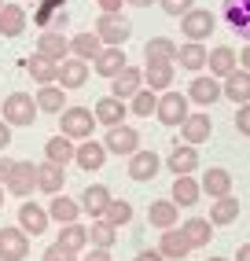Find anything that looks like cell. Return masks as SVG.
Masks as SVG:
<instances>
[{"label":"cell","mask_w":250,"mask_h":261,"mask_svg":"<svg viewBox=\"0 0 250 261\" xmlns=\"http://www.w3.org/2000/svg\"><path fill=\"white\" fill-rule=\"evenodd\" d=\"M37 114H41L37 96H30V92H11V96H4V103H0V118H4L11 129L33 125V121H37Z\"/></svg>","instance_id":"obj_1"},{"label":"cell","mask_w":250,"mask_h":261,"mask_svg":"<svg viewBox=\"0 0 250 261\" xmlns=\"http://www.w3.org/2000/svg\"><path fill=\"white\" fill-rule=\"evenodd\" d=\"M96 111H88V107H78V103H70V107L59 114V133L70 136V140H92V133H96Z\"/></svg>","instance_id":"obj_2"},{"label":"cell","mask_w":250,"mask_h":261,"mask_svg":"<svg viewBox=\"0 0 250 261\" xmlns=\"http://www.w3.org/2000/svg\"><path fill=\"white\" fill-rule=\"evenodd\" d=\"M188 114H191V99H188V92L169 89V92L158 96V111H155V118L162 121L166 129H181L184 121H188Z\"/></svg>","instance_id":"obj_3"},{"label":"cell","mask_w":250,"mask_h":261,"mask_svg":"<svg viewBox=\"0 0 250 261\" xmlns=\"http://www.w3.org/2000/svg\"><path fill=\"white\" fill-rule=\"evenodd\" d=\"M188 99H191V107L206 111L217 99H224V81L213 77V74H195V81L188 85Z\"/></svg>","instance_id":"obj_4"},{"label":"cell","mask_w":250,"mask_h":261,"mask_svg":"<svg viewBox=\"0 0 250 261\" xmlns=\"http://www.w3.org/2000/svg\"><path fill=\"white\" fill-rule=\"evenodd\" d=\"M213 30H217V15L206 11V8H191L184 19H181V33H184V41H206Z\"/></svg>","instance_id":"obj_5"},{"label":"cell","mask_w":250,"mask_h":261,"mask_svg":"<svg viewBox=\"0 0 250 261\" xmlns=\"http://www.w3.org/2000/svg\"><path fill=\"white\" fill-rule=\"evenodd\" d=\"M96 33H99V41L103 44H125L133 37V22H129V15H99L96 19Z\"/></svg>","instance_id":"obj_6"},{"label":"cell","mask_w":250,"mask_h":261,"mask_svg":"<svg viewBox=\"0 0 250 261\" xmlns=\"http://www.w3.org/2000/svg\"><path fill=\"white\" fill-rule=\"evenodd\" d=\"M30 239L19 224H4L0 228V261H22L30 254Z\"/></svg>","instance_id":"obj_7"},{"label":"cell","mask_w":250,"mask_h":261,"mask_svg":"<svg viewBox=\"0 0 250 261\" xmlns=\"http://www.w3.org/2000/svg\"><path fill=\"white\" fill-rule=\"evenodd\" d=\"M103 147L111 151V154H125V159H129V154L140 151V133L121 121V125H114V129L103 133Z\"/></svg>","instance_id":"obj_8"},{"label":"cell","mask_w":250,"mask_h":261,"mask_svg":"<svg viewBox=\"0 0 250 261\" xmlns=\"http://www.w3.org/2000/svg\"><path fill=\"white\" fill-rule=\"evenodd\" d=\"M166 162H162V154H158V151H144V147H140L136 154H129V177L136 180V184H147V180H155L158 177V169H162Z\"/></svg>","instance_id":"obj_9"},{"label":"cell","mask_w":250,"mask_h":261,"mask_svg":"<svg viewBox=\"0 0 250 261\" xmlns=\"http://www.w3.org/2000/svg\"><path fill=\"white\" fill-rule=\"evenodd\" d=\"M166 169L173 177H195V173H199V147L195 144H173L169 159H166Z\"/></svg>","instance_id":"obj_10"},{"label":"cell","mask_w":250,"mask_h":261,"mask_svg":"<svg viewBox=\"0 0 250 261\" xmlns=\"http://www.w3.org/2000/svg\"><path fill=\"white\" fill-rule=\"evenodd\" d=\"M48 224H52L48 206H37V202L22 199V206H19V228H22L26 236H44V232H48Z\"/></svg>","instance_id":"obj_11"},{"label":"cell","mask_w":250,"mask_h":261,"mask_svg":"<svg viewBox=\"0 0 250 261\" xmlns=\"http://www.w3.org/2000/svg\"><path fill=\"white\" fill-rule=\"evenodd\" d=\"M8 188V195H19V199H30V191H37V166L19 159L15 162V173H11V180L4 184Z\"/></svg>","instance_id":"obj_12"},{"label":"cell","mask_w":250,"mask_h":261,"mask_svg":"<svg viewBox=\"0 0 250 261\" xmlns=\"http://www.w3.org/2000/svg\"><path fill=\"white\" fill-rule=\"evenodd\" d=\"M81 210L88 214V221H96V217H103L107 214V206L114 202V195H111V188L107 184H88L85 191H81Z\"/></svg>","instance_id":"obj_13"},{"label":"cell","mask_w":250,"mask_h":261,"mask_svg":"<svg viewBox=\"0 0 250 261\" xmlns=\"http://www.w3.org/2000/svg\"><path fill=\"white\" fill-rule=\"evenodd\" d=\"M125 66H129V59H125V48H118V44H107L99 56H96V63H92V70L99 74V77H107V81H114Z\"/></svg>","instance_id":"obj_14"},{"label":"cell","mask_w":250,"mask_h":261,"mask_svg":"<svg viewBox=\"0 0 250 261\" xmlns=\"http://www.w3.org/2000/svg\"><path fill=\"white\" fill-rule=\"evenodd\" d=\"M92 111H96V121H99L103 129H114V125H121V121H125V114H133L129 103L118 99V96H103V99H96Z\"/></svg>","instance_id":"obj_15"},{"label":"cell","mask_w":250,"mask_h":261,"mask_svg":"<svg viewBox=\"0 0 250 261\" xmlns=\"http://www.w3.org/2000/svg\"><path fill=\"white\" fill-rule=\"evenodd\" d=\"M107 154H111V151L103 147V140H96V136H92V140H81V144H78L74 162H78L85 173H96V169L107 166Z\"/></svg>","instance_id":"obj_16"},{"label":"cell","mask_w":250,"mask_h":261,"mask_svg":"<svg viewBox=\"0 0 250 261\" xmlns=\"http://www.w3.org/2000/svg\"><path fill=\"white\" fill-rule=\"evenodd\" d=\"M210 133H213L210 114H206V111H191V114H188V121L181 125V140L199 147V144H206V140H210Z\"/></svg>","instance_id":"obj_17"},{"label":"cell","mask_w":250,"mask_h":261,"mask_svg":"<svg viewBox=\"0 0 250 261\" xmlns=\"http://www.w3.org/2000/svg\"><path fill=\"white\" fill-rule=\"evenodd\" d=\"M213 224L210 217H188V221H181V232L188 236V243H191V250H206L210 243H213Z\"/></svg>","instance_id":"obj_18"},{"label":"cell","mask_w":250,"mask_h":261,"mask_svg":"<svg viewBox=\"0 0 250 261\" xmlns=\"http://www.w3.org/2000/svg\"><path fill=\"white\" fill-rule=\"evenodd\" d=\"M206 70L213 77H228L232 70H239V56H236V48L232 44H217V48H210V59H206Z\"/></svg>","instance_id":"obj_19"},{"label":"cell","mask_w":250,"mask_h":261,"mask_svg":"<svg viewBox=\"0 0 250 261\" xmlns=\"http://www.w3.org/2000/svg\"><path fill=\"white\" fill-rule=\"evenodd\" d=\"M206 59H210V51H206L203 41H184L181 48H177V66H181V70H188V74L206 70Z\"/></svg>","instance_id":"obj_20"},{"label":"cell","mask_w":250,"mask_h":261,"mask_svg":"<svg viewBox=\"0 0 250 261\" xmlns=\"http://www.w3.org/2000/svg\"><path fill=\"white\" fill-rule=\"evenodd\" d=\"M37 51L48 56V59H56V63H63V59H70V37H66L63 30H41Z\"/></svg>","instance_id":"obj_21"},{"label":"cell","mask_w":250,"mask_h":261,"mask_svg":"<svg viewBox=\"0 0 250 261\" xmlns=\"http://www.w3.org/2000/svg\"><path fill=\"white\" fill-rule=\"evenodd\" d=\"M177 221H181V206H177L173 199H155L147 206V224H155L158 232L177 228Z\"/></svg>","instance_id":"obj_22"},{"label":"cell","mask_w":250,"mask_h":261,"mask_svg":"<svg viewBox=\"0 0 250 261\" xmlns=\"http://www.w3.org/2000/svg\"><path fill=\"white\" fill-rule=\"evenodd\" d=\"M224 22L236 30V37L250 41V0H224Z\"/></svg>","instance_id":"obj_23"},{"label":"cell","mask_w":250,"mask_h":261,"mask_svg":"<svg viewBox=\"0 0 250 261\" xmlns=\"http://www.w3.org/2000/svg\"><path fill=\"white\" fill-rule=\"evenodd\" d=\"M81 214H85V210H81V202H78V199H70V195H63V191L48 199V217L56 221L59 228H63V224H74Z\"/></svg>","instance_id":"obj_24"},{"label":"cell","mask_w":250,"mask_h":261,"mask_svg":"<svg viewBox=\"0 0 250 261\" xmlns=\"http://www.w3.org/2000/svg\"><path fill=\"white\" fill-rule=\"evenodd\" d=\"M103 48H107V44L99 41L96 30H81V33L70 37V56H78V59H85V63H96V56H99Z\"/></svg>","instance_id":"obj_25"},{"label":"cell","mask_w":250,"mask_h":261,"mask_svg":"<svg viewBox=\"0 0 250 261\" xmlns=\"http://www.w3.org/2000/svg\"><path fill=\"white\" fill-rule=\"evenodd\" d=\"M140 89H144V70H140V66H125V70L111 81V96H118L125 103H129Z\"/></svg>","instance_id":"obj_26"},{"label":"cell","mask_w":250,"mask_h":261,"mask_svg":"<svg viewBox=\"0 0 250 261\" xmlns=\"http://www.w3.org/2000/svg\"><path fill=\"white\" fill-rule=\"evenodd\" d=\"M63 184H66V169L59 166V162H41L37 166V191H44V195L52 199V195H59L63 191Z\"/></svg>","instance_id":"obj_27"},{"label":"cell","mask_w":250,"mask_h":261,"mask_svg":"<svg viewBox=\"0 0 250 261\" xmlns=\"http://www.w3.org/2000/svg\"><path fill=\"white\" fill-rule=\"evenodd\" d=\"M22 66H26V74L37 81V85H56V81H59V63L48 59V56H41V51H33Z\"/></svg>","instance_id":"obj_28"},{"label":"cell","mask_w":250,"mask_h":261,"mask_svg":"<svg viewBox=\"0 0 250 261\" xmlns=\"http://www.w3.org/2000/svg\"><path fill=\"white\" fill-rule=\"evenodd\" d=\"M169 191H173L169 199L181 206V210H191V206L203 199V180H195V177H173V188Z\"/></svg>","instance_id":"obj_29"},{"label":"cell","mask_w":250,"mask_h":261,"mask_svg":"<svg viewBox=\"0 0 250 261\" xmlns=\"http://www.w3.org/2000/svg\"><path fill=\"white\" fill-rule=\"evenodd\" d=\"M177 77V63H144V85L155 92H169Z\"/></svg>","instance_id":"obj_30"},{"label":"cell","mask_w":250,"mask_h":261,"mask_svg":"<svg viewBox=\"0 0 250 261\" xmlns=\"http://www.w3.org/2000/svg\"><path fill=\"white\" fill-rule=\"evenodd\" d=\"M158 250L166 254V261H184L191 254V243L181 228H166L162 236H158Z\"/></svg>","instance_id":"obj_31"},{"label":"cell","mask_w":250,"mask_h":261,"mask_svg":"<svg viewBox=\"0 0 250 261\" xmlns=\"http://www.w3.org/2000/svg\"><path fill=\"white\" fill-rule=\"evenodd\" d=\"M199 180H203V195H210V199H224V195H232V173L221 169V166H210Z\"/></svg>","instance_id":"obj_32"},{"label":"cell","mask_w":250,"mask_h":261,"mask_svg":"<svg viewBox=\"0 0 250 261\" xmlns=\"http://www.w3.org/2000/svg\"><path fill=\"white\" fill-rule=\"evenodd\" d=\"M85 81H88V63H85V59L70 56V59H63V63H59V85H63L66 92L81 89Z\"/></svg>","instance_id":"obj_33"},{"label":"cell","mask_w":250,"mask_h":261,"mask_svg":"<svg viewBox=\"0 0 250 261\" xmlns=\"http://www.w3.org/2000/svg\"><path fill=\"white\" fill-rule=\"evenodd\" d=\"M74 154H78V140H70V136H63V133H56V136L44 140V159L48 162L66 166V162H74Z\"/></svg>","instance_id":"obj_34"},{"label":"cell","mask_w":250,"mask_h":261,"mask_svg":"<svg viewBox=\"0 0 250 261\" xmlns=\"http://www.w3.org/2000/svg\"><path fill=\"white\" fill-rule=\"evenodd\" d=\"M26 22H30V15L22 4H4V11H0V37H22Z\"/></svg>","instance_id":"obj_35"},{"label":"cell","mask_w":250,"mask_h":261,"mask_svg":"<svg viewBox=\"0 0 250 261\" xmlns=\"http://www.w3.org/2000/svg\"><path fill=\"white\" fill-rule=\"evenodd\" d=\"M37 107H41V114H63L70 103H66V89L56 81V85H41L37 89Z\"/></svg>","instance_id":"obj_36"},{"label":"cell","mask_w":250,"mask_h":261,"mask_svg":"<svg viewBox=\"0 0 250 261\" xmlns=\"http://www.w3.org/2000/svg\"><path fill=\"white\" fill-rule=\"evenodd\" d=\"M114 243H118V228L107 217H96V221H88V247H99V250H114Z\"/></svg>","instance_id":"obj_37"},{"label":"cell","mask_w":250,"mask_h":261,"mask_svg":"<svg viewBox=\"0 0 250 261\" xmlns=\"http://www.w3.org/2000/svg\"><path fill=\"white\" fill-rule=\"evenodd\" d=\"M224 99L228 103H250V70H232L224 77Z\"/></svg>","instance_id":"obj_38"},{"label":"cell","mask_w":250,"mask_h":261,"mask_svg":"<svg viewBox=\"0 0 250 261\" xmlns=\"http://www.w3.org/2000/svg\"><path fill=\"white\" fill-rule=\"evenodd\" d=\"M177 41H169V37H151L147 44H144V63H177Z\"/></svg>","instance_id":"obj_39"},{"label":"cell","mask_w":250,"mask_h":261,"mask_svg":"<svg viewBox=\"0 0 250 261\" xmlns=\"http://www.w3.org/2000/svg\"><path fill=\"white\" fill-rule=\"evenodd\" d=\"M56 243H59V247H66V250H74V254L88 250V224H81V221H74V224H63Z\"/></svg>","instance_id":"obj_40"},{"label":"cell","mask_w":250,"mask_h":261,"mask_svg":"<svg viewBox=\"0 0 250 261\" xmlns=\"http://www.w3.org/2000/svg\"><path fill=\"white\" fill-rule=\"evenodd\" d=\"M239 199L236 195H224V199H213V210H210V221L213 224H236L239 221Z\"/></svg>","instance_id":"obj_41"},{"label":"cell","mask_w":250,"mask_h":261,"mask_svg":"<svg viewBox=\"0 0 250 261\" xmlns=\"http://www.w3.org/2000/svg\"><path fill=\"white\" fill-rule=\"evenodd\" d=\"M158 96H162V92H155V89H147V85H144V89L129 99V111H133L136 118H151V114L158 111Z\"/></svg>","instance_id":"obj_42"},{"label":"cell","mask_w":250,"mask_h":261,"mask_svg":"<svg viewBox=\"0 0 250 261\" xmlns=\"http://www.w3.org/2000/svg\"><path fill=\"white\" fill-rule=\"evenodd\" d=\"M63 8H66V0H37V8H33L30 19L37 22L41 30H48V26H52V19H56V11H63Z\"/></svg>","instance_id":"obj_43"},{"label":"cell","mask_w":250,"mask_h":261,"mask_svg":"<svg viewBox=\"0 0 250 261\" xmlns=\"http://www.w3.org/2000/svg\"><path fill=\"white\" fill-rule=\"evenodd\" d=\"M107 221L114 224V228H121V224H129L133 221V202H125V199H114L111 206H107V214H103Z\"/></svg>","instance_id":"obj_44"},{"label":"cell","mask_w":250,"mask_h":261,"mask_svg":"<svg viewBox=\"0 0 250 261\" xmlns=\"http://www.w3.org/2000/svg\"><path fill=\"white\" fill-rule=\"evenodd\" d=\"M158 4H162V11L173 15V19H184V15L195 8V0H158Z\"/></svg>","instance_id":"obj_45"},{"label":"cell","mask_w":250,"mask_h":261,"mask_svg":"<svg viewBox=\"0 0 250 261\" xmlns=\"http://www.w3.org/2000/svg\"><path fill=\"white\" fill-rule=\"evenodd\" d=\"M41 261H78V254L66 250V247H59V243H52V247L41 254Z\"/></svg>","instance_id":"obj_46"},{"label":"cell","mask_w":250,"mask_h":261,"mask_svg":"<svg viewBox=\"0 0 250 261\" xmlns=\"http://www.w3.org/2000/svg\"><path fill=\"white\" fill-rule=\"evenodd\" d=\"M236 133L250 136V103H239L236 107Z\"/></svg>","instance_id":"obj_47"},{"label":"cell","mask_w":250,"mask_h":261,"mask_svg":"<svg viewBox=\"0 0 250 261\" xmlns=\"http://www.w3.org/2000/svg\"><path fill=\"white\" fill-rule=\"evenodd\" d=\"M15 162H19V159H8V154H0V184H8V180H11Z\"/></svg>","instance_id":"obj_48"},{"label":"cell","mask_w":250,"mask_h":261,"mask_svg":"<svg viewBox=\"0 0 250 261\" xmlns=\"http://www.w3.org/2000/svg\"><path fill=\"white\" fill-rule=\"evenodd\" d=\"M96 4H99V11H103V15H121L125 0H96Z\"/></svg>","instance_id":"obj_49"},{"label":"cell","mask_w":250,"mask_h":261,"mask_svg":"<svg viewBox=\"0 0 250 261\" xmlns=\"http://www.w3.org/2000/svg\"><path fill=\"white\" fill-rule=\"evenodd\" d=\"M81 261H114V257H111V250H99V247H88Z\"/></svg>","instance_id":"obj_50"},{"label":"cell","mask_w":250,"mask_h":261,"mask_svg":"<svg viewBox=\"0 0 250 261\" xmlns=\"http://www.w3.org/2000/svg\"><path fill=\"white\" fill-rule=\"evenodd\" d=\"M8 147H11V125H8L4 118H0V154H4Z\"/></svg>","instance_id":"obj_51"},{"label":"cell","mask_w":250,"mask_h":261,"mask_svg":"<svg viewBox=\"0 0 250 261\" xmlns=\"http://www.w3.org/2000/svg\"><path fill=\"white\" fill-rule=\"evenodd\" d=\"M133 261H166V254H162V250L155 247V250H140V254H136Z\"/></svg>","instance_id":"obj_52"},{"label":"cell","mask_w":250,"mask_h":261,"mask_svg":"<svg viewBox=\"0 0 250 261\" xmlns=\"http://www.w3.org/2000/svg\"><path fill=\"white\" fill-rule=\"evenodd\" d=\"M66 22H70V15H66V8H63V11H56V19H52L48 30H66Z\"/></svg>","instance_id":"obj_53"},{"label":"cell","mask_w":250,"mask_h":261,"mask_svg":"<svg viewBox=\"0 0 250 261\" xmlns=\"http://www.w3.org/2000/svg\"><path fill=\"white\" fill-rule=\"evenodd\" d=\"M239 66H243V70H250V41H246L243 51H239Z\"/></svg>","instance_id":"obj_54"},{"label":"cell","mask_w":250,"mask_h":261,"mask_svg":"<svg viewBox=\"0 0 250 261\" xmlns=\"http://www.w3.org/2000/svg\"><path fill=\"white\" fill-rule=\"evenodd\" d=\"M236 261H250V243H243V247L236 250Z\"/></svg>","instance_id":"obj_55"},{"label":"cell","mask_w":250,"mask_h":261,"mask_svg":"<svg viewBox=\"0 0 250 261\" xmlns=\"http://www.w3.org/2000/svg\"><path fill=\"white\" fill-rule=\"evenodd\" d=\"M125 4H133V8H151V4H158V0H125Z\"/></svg>","instance_id":"obj_56"},{"label":"cell","mask_w":250,"mask_h":261,"mask_svg":"<svg viewBox=\"0 0 250 261\" xmlns=\"http://www.w3.org/2000/svg\"><path fill=\"white\" fill-rule=\"evenodd\" d=\"M4 195H8V188H4V184H0V206H4Z\"/></svg>","instance_id":"obj_57"},{"label":"cell","mask_w":250,"mask_h":261,"mask_svg":"<svg viewBox=\"0 0 250 261\" xmlns=\"http://www.w3.org/2000/svg\"><path fill=\"white\" fill-rule=\"evenodd\" d=\"M206 261H228V257H217V254H213V257H206Z\"/></svg>","instance_id":"obj_58"},{"label":"cell","mask_w":250,"mask_h":261,"mask_svg":"<svg viewBox=\"0 0 250 261\" xmlns=\"http://www.w3.org/2000/svg\"><path fill=\"white\" fill-rule=\"evenodd\" d=\"M0 11H4V0H0Z\"/></svg>","instance_id":"obj_59"}]
</instances>
